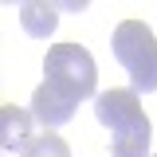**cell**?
<instances>
[{
  "label": "cell",
  "instance_id": "3",
  "mask_svg": "<svg viewBox=\"0 0 157 157\" xmlns=\"http://www.w3.org/2000/svg\"><path fill=\"white\" fill-rule=\"evenodd\" d=\"M32 114H36L39 126H47L51 134H55V126H67L71 118H75L78 102L71 94H63V90H55L51 82H39L36 90H32V106H28Z\"/></svg>",
  "mask_w": 157,
  "mask_h": 157
},
{
  "label": "cell",
  "instance_id": "6",
  "mask_svg": "<svg viewBox=\"0 0 157 157\" xmlns=\"http://www.w3.org/2000/svg\"><path fill=\"white\" fill-rule=\"evenodd\" d=\"M20 24L32 39H47L59 28V8L47 4V0H24L20 4Z\"/></svg>",
  "mask_w": 157,
  "mask_h": 157
},
{
  "label": "cell",
  "instance_id": "4",
  "mask_svg": "<svg viewBox=\"0 0 157 157\" xmlns=\"http://www.w3.org/2000/svg\"><path fill=\"white\" fill-rule=\"evenodd\" d=\"M149 43H157L153 28L145 24V20H122L114 28V39H110V47H114V59L122 63V67H130Z\"/></svg>",
  "mask_w": 157,
  "mask_h": 157
},
{
  "label": "cell",
  "instance_id": "10",
  "mask_svg": "<svg viewBox=\"0 0 157 157\" xmlns=\"http://www.w3.org/2000/svg\"><path fill=\"white\" fill-rule=\"evenodd\" d=\"M153 157H157V153H153Z\"/></svg>",
  "mask_w": 157,
  "mask_h": 157
},
{
  "label": "cell",
  "instance_id": "8",
  "mask_svg": "<svg viewBox=\"0 0 157 157\" xmlns=\"http://www.w3.org/2000/svg\"><path fill=\"white\" fill-rule=\"evenodd\" d=\"M20 157H71V145H67L59 134L43 130V134H36L24 149H20Z\"/></svg>",
  "mask_w": 157,
  "mask_h": 157
},
{
  "label": "cell",
  "instance_id": "5",
  "mask_svg": "<svg viewBox=\"0 0 157 157\" xmlns=\"http://www.w3.org/2000/svg\"><path fill=\"white\" fill-rule=\"evenodd\" d=\"M32 126H36V114L24 110V106H0V145L8 153H20L28 141H32Z\"/></svg>",
  "mask_w": 157,
  "mask_h": 157
},
{
  "label": "cell",
  "instance_id": "7",
  "mask_svg": "<svg viewBox=\"0 0 157 157\" xmlns=\"http://www.w3.org/2000/svg\"><path fill=\"white\" fill-rule=\"evenodd\" d=\"M126 75H130V90H134V94L157 90V43H149V47L126 67Z\"/></svg>",
  "mask_w": 157,
  "mask_h": 157
},
{
  "label": "cell",
  "instance_id": "2",
  "mask_svg": "<svg viewBox=\"0 0 157 157\" xmlns=\"http://www.w3.org/2000/svg\"><path fill=\"white\" fill-rule=\"evenodd\" d=\"M94 114L98 122L110 130V137H122V134H137V130H149V118L141 110V102L130 86H110L94 98Z\"/></svg>",
  "mask_w": 157,
  "mask_h": 157
},
{
  "label": "cell",
  "instance_id": "9",
  "mask_svg": "<svg viewBox=\"0 0 157 157\" xmlns=\"http://www.w3.org/2000/svg\"><path fill=\"white\" fill-rule=\"evenodd\" d=\"M110 157H149V130L110 137Z\"/></svg>",
  "mask_w": 157,
  "mask_h": 157
},
{
  "label": "cell",
  "instance_id": "1",
  "mask_svg": "<svg viewBox=\"0 0 157 157\" xmlns=\"http://www.w3.org/2000/svg\"><path fill=\"white\" fill-rule=\"evenodd\" d=\"M43 82H51L55 90L71 94L75 102L82 98H98V67L94 55L82 43H55L47 59H43Z\"/></svg>",
  "mask_w": 157,
  "mask_h": 157
}]
</instances>
